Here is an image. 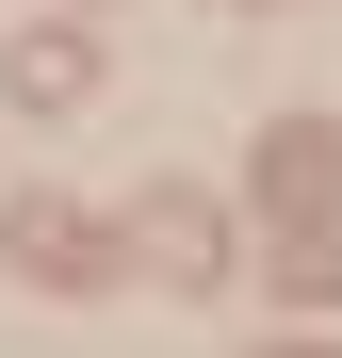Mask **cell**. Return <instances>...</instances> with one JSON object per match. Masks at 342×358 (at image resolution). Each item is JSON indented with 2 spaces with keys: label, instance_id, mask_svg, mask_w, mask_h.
I'll use <instances>...</instances> for the list:
<instances>
[{
  "label": "cell",
  "instance_id": "obj_1",
  "mask_svg": "<svg viewBox=\"0 0 342 358\" xmlns=\"http://www.w3.org/2000/svg\"><path fill=\"white\" fill-rule=\"evenodd\" d=\"M17 261H33V277H98V228H66V212L33 196V212H17Z\"/></svg>",
  "mask_w": 342,
  "mask_h": 358
},
{
  "label": "cell",
  "instance_id": "obj_2",
  "mask_svg": "<svg viewBox=\"0 0 342 358\" xmlns=\"http://www.w3.org/2000/svg\"><path fill=\"white\" fill-rule=\"evenodd\" d=\"M82 82H98V66H82V49H66V33H33V49H17V98H33V114H66Z\"/></svg>",
  "mask_w": 342,
  "mask_h": 358
}]
</instances>
